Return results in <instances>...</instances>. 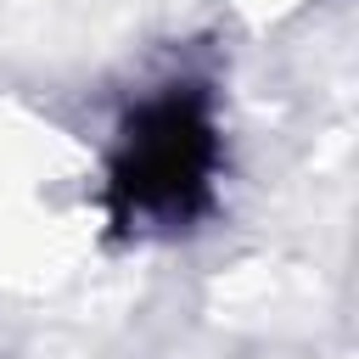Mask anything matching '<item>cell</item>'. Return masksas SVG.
<instances>
[{"label":"cell","mask_w":359,"mask_h":359,"mask_svg":"<svg viewBox=\"0 0 359 359\" xmlns=\"http://www.w3.org/2000/svg\"><path fill=\"white\" fill-rule=\"evenodd\" d=\"M213 118L202 95H163L151 107H140V118H129L118 163H112V191L123 219L140 224H185L213 180Z\"/></svg>","instance_id":"6da1fadb"}]
</instances>
